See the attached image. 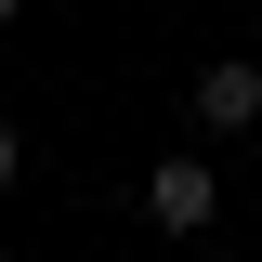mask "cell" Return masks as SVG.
<instances>
[{
    "mask_svg": "<svg viewBox=\"0 0 262 262\" xmlns=\"http://www.w3.org/2000/svg\"><path fill=\"white\" fill-rule=\"evenodd\" d=\"M144 210H158L170 236H210V210H223V170L184 144V158H158V170H144Z\"/></svg>",
    "mask_w": 262,
    "mask_h": 262,
    "instance_id": "6da1fadb",
    "label": "cell"
},
{
    "mask_svg": "<svg viewBox=\"0 0 262 262\" xmlns=\"http://www.w3.org/2000/svg\"><path fill=\"white\" fill-rule=\"evenodd\" d=\"M184 118H196V131H249V118H262V66H196Z\"/></svg>",
    "mask_w": 262,
    "mask_h": 262,
    "instance_id": "7a4b0ae2",
    "label": "cell"
},
{
    "mask_svg": "<svg viewBox=\"0 0 262 262\" xmlns=\"http://www.w3.org/2000/svg\"><path fill=\"white\" fill-rule=\"evenodd\" d=\"M13 170H27V131H13V118H0V196H13Z\"/></svg>",
    "mask_w": 262,
    "mask_h": 262,
    "instance_id": "3957f363",
    "label": "cell"
},
{
    "mask_svg": "<svg viewBox=\"0 0 262 262\" xmlns=\"http://www.w3.org/2000/svg\"><path fill=\"white\" fill-rule=\"evenodd\" d=\"M13 13H27V0H0V27H13Z\"/></svg>",
    "mask_w": 262,
    "mask_h": 262,
    "instance_id": "277c9868",
    "label": "cell"
}]
</instances>
